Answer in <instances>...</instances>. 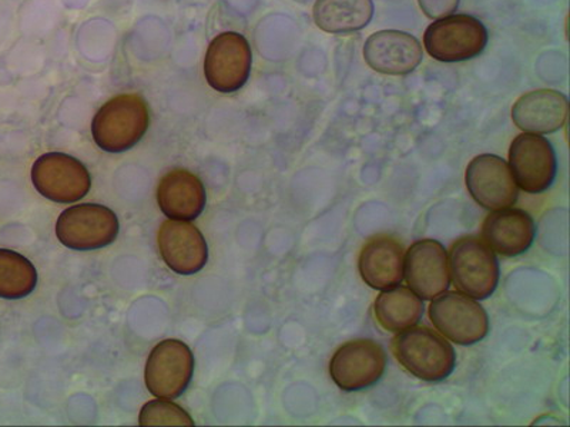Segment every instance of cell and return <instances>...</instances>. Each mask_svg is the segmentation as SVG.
I'll list each match as a JSON object with an SVG mask.
<instances>
[{
	"instance_id": "obj_7",
	"label": "cell",
	"mask_w": 570,
	"mask_h": 427,
	"mask_svg": "<svg viewBox=\"0 0 570 427\" xmlns=\"http://www.w3.org/2000/svg\"><path fill=\"white\" fill-rule=\"evenodd\" d=\"M252 63V48L243 34L220 33L208 44L205 59L207 83L218 93H236L246 86Z\"/></svg>"
},
{
	"instance_id": "obj_19",
	"label": "cell",
	"mask_w": 570,
	"mask_h": 427,
	"mask_svg": "<svg viewBox=\"0 0 570 427\" xmlns=\"http://www.w3.org/2000/svg\"><path fill=\"white\" fill-rule=\"evenodd\" d=\"M157 202L171 220L193 221L205 211L206 188L191 171L175 169L163 176L157 187Z\"/></svg>"
},
{
	"instance_id": "obj_17",
	"label": "cell",
	"mask_w": 570,
	"mask_h": 427,
	"mask_svg": "<svg viewBox=\"0 0 570 427\" xmlns=\"http://www.w3.org/2000/svg\"><path fill=\"white\" fill-rule=\"evenodd\" d=\"M482 237L499 256L518 257L532 247L537 227L528 212L509 207L493 211L485 218Z\"/></svg>"
},
{
	"instance_id": "obj_10",
	"label": "cell",
	"mask_w": 570,
	"mask_h": 427,
	"mask_svg": "<svg viewBox=\"0 0 570 427\" xmlns=\"http://www.w3.org/2000/svg\"><path fill=\"white\" fill-rule=\"evenodd\" d=\"M385 369V349L373 339L350 340L330 363L331 379L345 391L371 388L383 378Z\"/></svg>"
},
{
	"instance_id": "obj_12",
	"label": "cell",
	"mask_w": 570,
	"mask_h": 427,
	"mask_svg": "<svg viewBox=\"0 0 570 427\" xmlns=\"http://www.w3.org/2000/svg\"><path fill=\"white\" fill-rule=\"evenodd\" d=\"M465 181L473 200L490 211L517 205L519 187L511 167L501 157L481 155L468 166Z\"/></svg>"
},
{
	"instance_id": "obj_24",
	"label": "cell",
	"mask_w": 570,
	"mask_h": 427,
	"mask_svg": "<svg viewBox=\"0 0 570 427\" xmlns=\"http://www.w3.org/2000/svg\"><path fill=\"white\" fill-rule=\"evenodd\" d=\"M461 0H419L422 12L432 20L450 17L456 12Z\"/></svg>"
},
{
	"instance_id": "obj_21",
	"label": "cell",
	"mask_w": 570,
	"mask_h": 427,
	"mask_svg": "<svg viewBox=\"0 0 570 427\" xmlns=\"http://www.w3.org/2000/svg\"><path fill=\"white\" fill-rule=\"evenodd\" d=\"M374 312L381 328L399 334L420 322L424 315V302L412 289L399 285L380 294Z\"/></svg>"
},
{
	"instance_id": "obj_9",
	"label": "cell",
	"mask_w": 570,
	"mask_h": 427,
	"mask_svg": "<svg viewBox=\"0 0 570 427\" xmlns=\"http://www.w3.org/2000/svg\"><path fill=\"white\" fill-rule=\"evenodd\" d=\"M32 182L39 195L60 205L88 196L91 178L83 162L65 152H46L35 161Z\"/></svg>"
},
{
	"instance_id": "obj_20",
	"label": "cell",
	"mask_w": 570,
	"mask_h": 427,
	"mask_svg": "<svg viewBox=\"0 0 570 427\" xmlns=\"http://www.w3.org/2000/svg\"><path fill=\"white\" fill-rule=\"evenodd\" d=\"M314 22L331 34H348L368 27L374 17L373 0H317Z\"/></svg>"
},
{
	"instance_id": "obj_14",
	"label": "cell",
	"mask_w": 570,
	"mask_h": 427,
	"mask_svg": "<svg viewBox=\"0 0 570 427\" xmlns=\"http://www.w3.org/2000/svg\"><path fill=\"white\" fill-rule=\"evenodd\" d=\"M157 246L166 266L180 276H195L207 264L205 236L190 221L163 222L157 232Z\"/></svg>"
},
{
	"instance_id": "obj_23",
	"label": "cell",
	"mask_w": 570,
	"mask_h": 427,
	"mask_svg": "<svg viewBox=\"0 0 570 427\" xmlns=\"http://www.w3.org/2000/svg\"><path fill=\"white\" fill-rule=\"evenodd\" d=\"M140 426H195L191 416L181 406L167 399L147 401L139 416Z\"/></svg>"
},
{
	"instance_id": "obj_13",
	"label": "cell",
	"mask_w": 570,
	"mask_h": 427,
	"mask_svg": "<svg viewBox=\"0 0 570 427\" xmlns=\"http://www.w3.org/2000/svg\"><path fill=\"white\" fill-rule=\"evenodd\" d=\"M404 277L420 298L432 301L440 297L451 285L445 247L435 240L412 244L405 256Z\"/></svg>"
},
{
	"instance_id": "obj_22",
	"label": "cell",
	"mask_w": 570,
	"mask_h": 427,
	"mask_svg": "<svg viewBox=\"0 0 570 427\" xmlns=\"http://www.w3.org/2000/svg\"><path fill=\"white\" fill-rule=\"evenodd\" d=\"M38 285V272L22 254L0 248V298L22 299L29 297Z\"/></svg>"
},
{
	"instance_id": "obj_5",
	"label": "cell",
	"mask_w": 570,
	"mask_h": 427,
	"mask_svg": "<svg viewBox=\"0 0 570 427\" xmlns=\"http://www.w3.org/2000/svg\"><path fill=\"white\" fill-rule=\"evenodd\" d=\"M119 231V218L100 205L66 208L56 222L58 240L75 251H95L110 246Z\"/></svg>"
},
{
	"instance_id": "obj_4",
	"label": "cell",
	"mask_w": 570,
	"mask_h": 427,
	"mask_svg": "<svg viewBox=\"0 0 570 427\" xmlns=\"http://www.w3.org/2000/svg\"><path fill=\"white\" fill-rule=\"evenodd\" d=\"M450 274L458 291L473 299L490 298L499 282L495 252L476 237L458 240L451 248Z\"/></svg>"
},
{
	"instance_id": "obj_3",
	"label": "cell",
	"mask_w": 570,
	"mask_h": 427,
	"mask_svg": "<svg viewBox=\"0 0 570 427\" xmlns=\"http://www.w3.org/2000/svg\"><path fill=\"white\" fill-rule=\"evenodd\" d=\"M488 30L480 19L471 14H450L436 19L425 30L428 54L438 62H465L480 56L488 44Z\"/></svg>"
},
{
	"instance_id": "obj_11",
	"label": "cell",
	"mask_w": 570,
	"mask_h": 427,
	"mask_svg": "<svg viewBox=\"0 0 570 427\" xmlns=\"http://www.w3.org/2000/svg\"><path fill=\"white\" fill-rule=\"evenodd\" d=\"M509 167L519 188L528 195H541L557 178V152L541 135L523 133L512 141Z\"/></svg>"
},
{
	"instance_id": "obj_16",
	"label": "cell",
	"mask_w": 570,
	"mask_h": 427,
	"mask_svg": "<svg viewBox=\"0 0 570 427\" xmlns=\"http://www.w3.org/2000/svg\"><path fill=\"white\" fill-rule=\"evenodd\" d=\"M568 98L561 91L541 89L529 91L512 109L513 123L532 135H551L567 123Z\"/></svg>"
},
{
	"instance_id": "obj_1",
	"label": "cell",
	"mask_w": 570,
	"mask_h": 427,
	"mask_svg": "<svg viewBox=\"0 0 570 427\" xmlns=\"http://www.w3.org/2000/svg\"><path fill=\"white\" fill-rule=\"evenodd\" d=\"M391 349L402 368L426 383H441L454 373V347L430 328L402 330L392 339Z\"/></svg>"
},
{
	"instance_id": "obj_8",
	"label": "cell",
	"mask_w": 570,
	"mask_h": 427,
	"mask_svg": "<svg viewBox=\"0 0 570 427\" xmlns=\"http://www.w3.org/2000/svg\"><path fill=\"white\" fill-rule=\"evenodd\" d=\"M430 319L445 338L463 347L481 342L490 332L485 309L465 294H441L431 304Z\"/></svg>"
},
{
	"instance_id": "obj_6",
	"label": "cell",
	"mask_w": 570,
	"mask_h": 427,
	"mask_svg": "<svg viewBox=\"0 0 570 427\" xmlns=\"http://www.w3.org/2000/svg\"><path fill=\"white\" fill-rule=\"evenodd\" d=\"M195 374V356L185 342L165 339L151 349L147 358L145 380L147 389L159 399L180 398L190 386Z\"/></svg>"
},
{
	"instance_id": "obj_2",
	"label": "cell",
	"mask_w": 570,
	"mask_h": 427,
	"mask_svg": "<svg viewBox=\"0 0 570 427\" xmlns=\"http://www.w3.org/2000/svg\"><path fill=\"white\" fill-rule=\"evenodd\" d=\"M149 125L146 100L139 95H120L100 107L91 121V136L99 149L124 152L134 149Z\"/></svg>"
},
{
	"instance_id": "obj_15",
	"label": "cell",
	"mask_w": 570,
	"mask_h": 427,
	"mask_svg": "<svg viewBox=\"0 0 570 427\" xmlns=\"http://www.w3.org/2000/svg\"><path fill=\"white\" fill-rule=\"evenodd\" d=\"M364 59L379 73L404 76L419 68L424 52L414 34L401 30H381L366 40Z\"/></svg>"
},
{
	"instance_id": "obj_18",
	"label": "cell",
	"mask_w": 570,
	"mask_h": 427,
	"mask_svg": "<svg viewBox=\"0 0 570 427\" xmlns=\"http://www.w3.org/2000/svg\"><path fill=\"white\" fill-rule=\"evenodd\" d=\"M404 264V246L396 238L379 236L371 238L361 249L358 269L366 285L385 291L401 285Z\"/></svg>"
}]
</instances>
